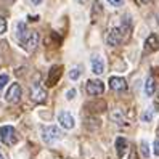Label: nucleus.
<instances>
[{
	"label": "nucleus",
	"mask_w": 159,
	"mask_h": 159,
	"mask_svg": "<svg viewBox=\"0 0 159 159\" xmlns=\"http://www.w3.org/2000/svg\"><path fill=\"white\" fill-rule=\"evenodd\" d=\"M111 119L114 120V122H117L119 125H122V124H125V119H124V116H122V113H120L119 109H116V111H113V114H111Z\"/></svg>",
	"instance_id": "dca6fc26"
},
{
	"label": "nucleus",
	"mask_w": 159,
	"mask_h": 159,
	"mask_svg": "<svg viewBox=\"0 0 159 159\" xmlns=\"http://www.w3.org/2000/svg\"><path fill=\"white\" fill-rule=\"evenodd\" d=\"M8 80H10L8 74H0V92H2V90L5 89V85L8 84Z\"/></svg>",
	"instance_id": "aec40b11"
},
{
	"label": "nucleus",
	"mask_w": 159,
	"mask_h": 159,
	"mask_svg": "<svg viewBox=\"0 0 159 159\" xmlns=\"http://www.w3.org/2000/svg\"><path fill=\"white\" fill-rule=\"evenodd\" d=\"M140 153H142V156H143L145 159L149 157V146H148L146 140H142V142H140Z\"/></svg>",
	"instance_id": "f3484780"
},
{
	"label": "nucleus",
	"mask_w": 159,
	"mask_h": 159,
	"mask_svg": "<svg viewBox=\"0 0 159 159\" xmlns=\"http://www.w3.org/2000/svg\"><path fill=\"white\" fill-rule=\"evenodd\" d=\"M109 5H113V7H122L125 0H108Z\"/></svg>",
	"instance_id": "4be33fe9"
},
{
	"label": "nucleus",
	"mask_w": 159,
	"mask_h": 159,
	"mask_svg": "<svg viewBox=\"0 0 159 159\" xmlns=\"http://www.w3.org/2000/svg\"><path fill=\"white\" fill-rule=\"evenodd\" d=\"M76 93H77V92H76V89H71V90H68V93H66V98H68V100H72L74 97H76Z\"/></svg>",
	"instance_id": "5701e85b"
},
{
	"label": "nucleus",
	"mask_w": 159,
	"mask_h": 159,
	"mask_svg": "<svg viewBox=\"0 0 159 159\" xmlns=\"http://www.w3.org/2000/svg\"><path fill=\"white\" fill-rule=\"evenodd\" d=\"M109 87L116 90V92H124L127 89V82L124 77H119V76H113L109 79Z\"/></svg>",
	"instance_id": "9b49d317"
},
{
	"label": "nucleus",
	"mask_w": 159,
	"mask_h": 159,
	"mask_svg": "<svg viewBox=\"0 0 159 159\" xmlns=\"http://www.w3.org/2000/svg\"><path fill=\"white\" fill-rule=\"evenodd\" d=\"M58 122L63 129L66 130H71L74 129V125H76V120H74L72 114L69 113V111H60L58 113Z\"/></svg>",
	"instance_id": "1a4fd4ad"
},
{
	"label": "nucleus",
	"mask_w": 159,
	"mask_h": 159,
	"mask_svg": "<svg viewBox=\"0 0 159 159\" xmlns=\"http://www.w3.org/2000/svg\"><path fill=\"white\" fill-rule=\"evenodd\" d=\"M124 39V29L122 27H111L106 32V43L109 47H116Z\"/></svg>",
	"instance_id": "20e7f679"
},
{
	"label": "nucleus",
	"mask_w": 159,
	"mask_h": 159,
	"mask_svg": "<svg viewBox=\"0 0 159 159\" xmlns=\"http://www.w3.org/2000/svg\"><path fill=\"white\" fill-rule=\"evenodd\" d=\"M21 95H23V90H21V85L18 82H13L10 87H8L7 93H5V100L8 103H18L21 100Z\"/></svg>",
	"instance_id": "423d86ee"
},
{
	"label": "nucleus",
	"mask_w": 159,
	"mask_h": 159,
	"mask_svg": "<svg viewBox=\"0 0 159 159\" xmlns=\"http://www.w3.org/2000/svg\"><path fill=\"white\" fill-rule=\"evenodd\" d=\"M61 137H63V134H61V130L57 125H45V127H42V140H43V143L53 145V143H57L58 140H61Z\"/></svg>",
	"instance_id": "f257e3e1"
},
{
	"label": "nucleus",
	"mask_w": 159,
	"mask_h": 159,
	"mask_svg": "<svg viewBox=\"0 0 159 159\" xmlns=\"http://www.w3.org/2000/svg\"><path fill=\"white\" fill-rule=\"evenodd\" d=\"M77 2H79V3H84V2H85V0H77Z\"/></svg>",
	"instance_id": "cd10ccee"
},
{
	"label": "nucleus",
	"mask_w": 159,
	"mask_h": 159,
	"mask_svg": "<svg viewBox=\"0 0 159 159\" xmlns=\"http://www.w3.org/2000/svg\"><path fill=\"white\" fill-rule=\"evenodd\" d=\"M31 100L34 103H45L47 100V90L40 82H34L31 87Z\"/></svg>",
	"instance_id": "39448f33"
},
{
	"label": "nucleus",
	"mask_w": 159,
	"mask_h": 159,
	"mask_svg": "<svg viewBox=\"0 0 159 159\" xmlns=\"http://www.w3.org/2000/svg\"><path fill=\"white\" fill-rule=\"evenodd\" d=\"M79 77H80V69L79 68H74V69L69 71V79L71 80H77Z\"/></svg>",
	"instance_id": "6ab92c4d"
},
{
	"label": "nucleus",
	"mask_w": 159,
	"mask_h": 159,
	"mask_svg": "<svg viewBox=\"0 0 159 159\" xmlns=\"http://www.w3.org/2000/svg\"><path fill=\"white\" fill-rule=\"evenodd\" d=\"M154 154L159 156V137L154 140Z\"/></svg>",
	"instance_id": "b1692460"
},
{
	"label": "nucleus",
	"mask_w": 159,
	"mask_h": 159,
	"mask_svg": "<svg viewBox=\"0 0 159 159\" xmlns=\"http://www.w3.org/2000/svg\"><path fill=\"white\" fill-rule=\"evenodd\" d=\"M61 71H63V68L58 66V64L50 69V72H48V85H55V84L58 82V79L61 76Z\"/></svg>",
	"instance_id": "4468645a"
},
{
	"label": "nucleus",
	"mask_w": 159,
	"mask_h": 159,
	"mask_svg": "<svg viewBox=\"0 0 159 159\" xmlns=\"http://www.w3.org/2000/svg\"><path fill=\"white\" fill-rule=\"evenodd\" d=\"M105 92V84L98 79H92L87 82V93L92 97H98V95H103Z\"/></svg>",
	"instance_id": "6e6552de"
},
{
	"label": "nucleus",
	"mask_w": 159,
	"mask_h": 159,
	"mask_svg": "<svg viewBox=\"0 0 159 159\" xmlns=\"http://www.w3.org/2000/svg\"><path fill=\"white\" fill-rule=\"evenodd\" d=\"M153 116H154V109H153V108H148L145 113L142 114V120H143V122H151Z\"/></svg>",
	"instance_id": "a211bd4d"
},
{
	"label": "nucleus",
	"mask_w": 159,
	"mask_h": 159,
	"mask_svg": "<svg viewBox=\"0 0 159 159\" xmlns=\"http://www.w3.org/2000/svg\"><path fill=\"white\" fill-rule=\"evenodd\" d=\"M127 151H129V142L124 137H117L116 138V153H117L119 159H124Z\"/></svg>",
	"instance_id": "9d476101"
},
{
	"label": "nucleus",
	"mask_w": 159,
	"mask_h": 159,
	"mask_svg": "<svg viewBox=\"0 0 159 159\" xmlns=\"http://www.w3.org/2000/svg\"><path fill=\"white\" fill-rule=\"evenodd\" d=\"M90 66H92V72L100 76V74L105 72V60H103L101 55L98 53H93L92 58H90Z\"/></svg>",
	"instance_id": "0eeeda50"
},
{
	"label": "nucleus",
	"mask_w": 159,
	"mask_h": 159,
	"mask_svg": "<svg viewBox=\"0 0 159 159\" xmlns=\"http://www.w3.org/2000/svg\"><path fill=\"white\" fill-rule=\"evenodd\" d=\"M154 90H156V84H154V79L149 76L145 82V95L146 97H153L154 95Z\"/></svg>",
	"instance_id": "2eb2a0df"
},
{
	"label": "nucleus",
	"mask_w": 159,
	"mask_h": 159,
	"mask_svg": "<svg viewBox=\"0 0 159 159\" xmlns=\"http://www.w3.org/2000/svg\"><path fill=\"white\" fill-rule=\"evenodd\" d=\"M5 31H7V20L3 16H0V35H2Z\"/></svg>",
	"instance_id": "412c9836"
},
{
	"label": "nucleus",
	"mask_w": 159,
	"mask_h": 159,
	"mask_svg": "<svg viewBox=\"0 0 159 159\" xmlns=\"http://www.w3.org/2000/svg\"><path fill=\"white\" fill-rule=\"evenodd\" d=\"M39 32H35V31H32L31 34H29V39H27V42H26V47L24 48L29 52V53H32L35 48H37V45H39Z\"/></svg>",
	"instance_id": "f8f14e48"
},
{
	"label": "nucleus",
	"mask_w": 159,
	"mask_h": 159,
	"mask_svg": "<svg viewBox=\"0 0 159 159\" xmlns=\"http://www.w3.org/2000/svg\"><path fill=\"white\" fill-rule=\"evenodd\" d=\"M145 47H146V50H148V52H157V50H159V37H157L156 34L148 35Z\"/></svg>",
	"instance_id": "ddd939ff"
},
{
	"label": "nucleus",
	"mask_w": 159,
	"mask_h": 159,
	"mask_svg": "<svg viewBox=\"0 0 159 159\" xmlns=\"http://www.w3.org/2000/svg\"><path fill=\"white\" fill-rule=\"evenodd\" d=\"M157 132H159V129H157Z\"/></svg>",
	"instance_id": "c756f323"
},
{
	"label": "nucleus",
	"mask_w": 159,
	"mask_h": 159,
	"mask_svg": "<svg viewBox=\"0 0 159 159\" xmlns=\"http://www.w3.org/2000/svg\"><path fill=\"white\" fill-rule=\"evenodd\" d=\"M0 159H5V156H3V153L0 151Z\"/></svg>",
	"instance_id": "bb28decb"
},
{
	"label": "nucleus",
	"mask_w": 159,
	"mask_h": 159,
	"mask_svg": "<svg viewBox=\"0 0 159 159\" xmlns=\"http://www.w3.org/2000/svg\"><path fill=\"white\" fill-rule=\"evenodd\" d=\"M7 2H15V0H7Z\"/></svg>",
	"instance_id": "c85d7f7f"
},
{
	"label": "nucleus",
	"mask_w": 159,
	"mask_h": 159,
	"mask_svg": "<svg viewBox=\"0 0 159 159\" xmlns=\"http://www.w3.org/2000/svg\"><path fill=\"white\" fill-rule=\"evenodd\" d=\"M31 3H32L34 7H39V5L43 3V0H31Z\"/></svg>",
	"instance_id": "393cba45"
},
{
	"label": "nucleus",
	"mask_w": 159,
	"mask_h": 159,
	"mask_svg": "<svg viewBox=\"0 0 159 159\" xmlns=\"http://www.w3.org/2000/svg\"><path fill=\"white\" fill-rule=\"evenodd\" d=\"M0 142L7 146H13L18 143V134L13 125H2L0 127Z\"/></svg>",
	"instance_id": "f03ea898"
},
{
	"label": "nucleus",
	"mask_w": 159,
	"mask_h": 159,
	"mask_svg": "<svg viewBox=\"0 0 159 159\" xmlns=\"http://www.w3.org/2000/svg\"><path fill=\"white\" fill-rule=\"evenodd\" d=\"M29 29H27V24L24 21H18L16 23V27H15V35H16V40L20 43L23 48L26 47V42L29 39Z\"/></svg>",
	"instance_id": "7ed1b4c3"
},
{
	"label": "nucleus",
	"mask_w": 159,
	"mask_h": 159,
	"mask_svg": "<svg viewBox=\"0 0 159 159\" xmlns=\"http://www.w3.org/2000/svg\"><path fill=\"white\" fill-rule=\"evenodd\" d=\"M151 0H142V3H149Z\"/></svg>",
	"instance_id": "a878e982"
}]
</instances>
